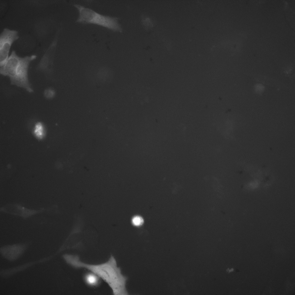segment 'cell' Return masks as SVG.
Wrapping results in <instances>:
<instances>
[{
	"instance_id": "cell-10",
	"label": "cell",
	"mask_w": 295,
	"mask_h": 295,
	"mask_svg": "<svg viewBox=\"0 0 295 295\" xmlns=\"http://www.w3.org/2000/svg\"><path fill=\"white\" fill-rule=\"evenodd\" d=\"M98 276L94 274H92L88 275L86 278V281L88 283L91 285H94L98 282Z\"/></svg>"
},
{
	"instance_id": "cell-4",
	"label": "cell",
	"mask_w": 295,
	"mask_h": 295,
	"mask_svg": "<svg viewBox=\"0 0 295 295\" xmlns=\"http://www.w3.org/2000/svg\"><path fill=\"white\" fill-rule=\"evenodd\" d=\"M16 31L5 29L0 35V67L3 66L8 58L11 46L18 38Z\"/></svg>"
},
{
	"instance_id": "cell-8",
	"label": "cell",
	"mask_w": 295,
	"mask_h": 295,
	"mask_svg": "<svg viewBox=\"0 0 295 295\" xmlns=\"http://www.w3.org/2000/svg\"><path fill=\"white\" fill-rule=\"evenodd\" d=\"M33 133L37 139H41L44 137L45 134L44 127L41 122H38L35 124Z\"/></svg>"
},
{
	"instance_id": "cell-11",
	"label": "cell",
	"mask_w": 295,
	"mask_h": 295,
	"mask_svg": "<svg viewBox=\"0 0 295 295\" xmlns=\"http://www.w3.org/2000/svg\"><path fill=\"white\" fill-rule=\"evenodd\" d=\"M133 224L136 226H140L143 223V220L142 218L139 216H136L133 217L132 220Z\"/></svg>"
},
{
	"instance_id": "cell-2",
	"label": "cell",
	"mask_w": 295,
	"mask_h": 295,
	"mask_svg": "<svg viewBox=\"0 0 295 295\" xmlns=\"http://www.w3.org/2000/svg\"><path fill=\"white\" fill-rule=\"evenodd\" d=\"M36 57L33 55L20 57L13 50L6 63L0 67V73L9 77L11 84L23 88L29 92H32L33 91L29 81L28 70L30 63Z\"/></svg>"
},
{
	"instance_id": "cell-12",
	"label": "cell",
	"mask_w": 295,
	"mask_h": 295,
	"mask_svg": "<svg viewBox=\"0 0 295 295\" xmlns=\"http://www.w3.org/2000/svg\"><path fill=\"white\" fill-rule=\"evenodd\" d=\"M55 94L54 90L51 88L46 90L44 92V95L46 98L48 99H51L54 97Z\"/></svg>"
},
{
	"instance_id": "cell-1",
	"label": "cell",
	"mask_w": 295,
	"mask_h": 295,
	"mask_svg": "<svg viewBox=\"0 0 295 295\" xmlns=\"http://www.w3.org/2000/svg\"><path fill=\"white\" fill-rule=\"evenodd\" d=\"M62 257L67 264L74 268L87 269L102 279L111 288L114 294H128L125 286L126 278L121 273L112 256L106 262L97 264L83 262L77 255L65 254Z\"/></svg>"
},
{
	"instance_id": "cell-3",
	"label": "cell",
	"mask_w": 295,
	"mask_h": 295,
	"mask_svg": "<svg viewBox=\"0 0 295 295\" xmlns=\"http://www.w3.org/2000/svg\"><path fill=\"white\" fill-rule=\"evenodd\" d=\"M73 5L79 12V16L76 22L95 24L114 31H122V29L118 22V18L103 15L80 5L75 4Z\"/></svg>"
},
{
	"instance_id": "cell-7",
	"label": "cell",
	"mask_w": 295,
	"mask_h": 295,
	"mask_svg": "<svg viewBox=\"0 0 295 295\" xmlns=\"http://www.w3.org/2000/svg\"><path fill=\"white\" fill-rule=\"evenodd\" d=\"M246 75L256 82L276 88H280L281 87L280 84L278 82L270 78L258 75L247 74Z\"/></svg>"
},
{
	"instance_id": "cell-5",
	"label": "cell",
	"mask_w": 295,
	"mask_h": 295,
	"mask_svg": "<svg viewBox=\"0 0 295 295\" xmlns=\"http://www.w3.org/2000/svg\"><path fill=\"white\" fill-rule=\"evenodd\" d=\"M30 241L5 245L0 248V253L6 260L14 262L23 254L31 244Z\"/></svg>"
},
{
	"instance_id": "cell-9",
	"label": "cell",
	"mask_w": 295,
	"mask_h": 295,
	"mask_svg": "<svg viewBox=\"0 0 295 295\" xmlns=\"http://www.w3.org/2000/svg\"><path fill=\"white\" fill-rule=\"evenodd\" d=\"M142 21L143 24L147 30L150 29L153 27V24L152 21L149 18L143 16L142 18Z\"/></svg>"
},
{
	"instance_id": "cell-6",
	"label": "cell",
	"mask_w": 295,
	"mask_h": 295,
	"mask_svg": "<svg viewBox=\"0 0 295 295\" xmlns=\"http://www.w3.org/2000/svg\"><path fill=\"white\" fill-rule=\"evenodd\" d=\"M2 210L7 213L27 218L43 211L44 209L39 210H31L26 208L18 204L9 205L2 208Z\"/></svg>"
}]
</instances>
